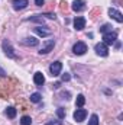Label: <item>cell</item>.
<instances>
[{
	"mask_svg": "<svg viewBox=\"0 0 123 125\" xmlns=\"http://www.w3.org/2000/svg\"><path fill=\"white\" fill-rule=\"evenodd\" d=\"M84 102H86V97H84L83 94H78V96H77V102H75V105H77L78 108H81V106L84 105Z\"/></svg>",
	"mask_w": 123,
	"mask_h": 125,
	"instance_id": "cell-16",
	"label": "cell"
},
{
	"mask_svg": "<svg viewBox=\"0 0 123 125\" xmlns=\"http://www.w3.org/2000/svg\"><path fill=\"white\" fill-rule=\"evenodd\" d=\"M1 47H3V51H4V54H6L9 58H16V55H15V51H13V47H12V44H10L7 39H6V41H3Z\"/></svg>",
	"mask_w": 123,
	"mask_h": 125,
	"instance_id": "cell-1",
	"label": "cell"
},
{
	"mask_svg": "<svg viewBox=\"0 0 123 125\" xmlns=\"http://www.w3.org/2000/svg\"><path fill=\"white\" fill-rule=\"evenodd\" d=\"M29 4L28 0H13V9L15 10H22Z\"/></svg>",
	"mask_w": 123,
	"mask_h": 125,
	"instance_id": "cell-9",
	"label": "cell"
},
{
	"mask_svg": "<svg viewBox=\"0 0 123 125\" xmlns=\"http://www.w3.org/2000/svg\"><path fill=\"white\" fill-rule=\"evenodd\" d=\"M0 76H1V77H6V71H4L1 67H0Z\"/></svg>",
	"mask_w": 123,
	"mask_h": 125,
	"instance_id": "cell-31",
	"label": "cell"
},
{
	"mask_svg": "<svg viewBox=\"0 0 123 125\" xmlns=\"http://www.w3.org/2000/svg\"><path fill=\"white\" fill-rule=\"evenodd\" d=\"M96 52H97L98 55H101V57H107V55H109L107 45H106L104 42H100V44H97V45H96Z\"/></svg>",
	"mask_w": 123,
	"mask_h": 125,
	"instance_id": "cell-6",
	"label": "cell"
},
{
	"mask_svg": "<svg viewBox=\"0 0 123 125\" xmlns=\"http://www.w3.org/2000/svg\"><path fill=\"white\" fill-rule=\"evenodd\" d=\"M112 28H113L112 25H109V23H104V25L100 28V32H101V33H107V32H112Z\"/></svg>",
	"mask_w": 123,
	"mask_h": 125,
	"instance_id": "cell-17",
	"label": "cell"
},
{
	"mask_svg": "<svg viewBox=\"0 0 123 125\" xmlns=\"http://www.w3.org/2000/svg\"><path fill=\"white\" fill-rule=\"evenodd\" d=\"M86 116H87V111H86V109H77V111L74 112V119H75L77 122L84 121Z\"/></svg>",
	"mask_w": 123,
	"mask_h": 125,
	"instance_id": "cell-8",
	"label": "cell"
},
{
	"mask_svg": "<svg viewBox=\"0 0 123 125\" xmlns=\"http://www.w3.org/2000/svg\"><path fill=\"white\" fill-rule=\"evenodd\" d=\"M54 7H55V3H54V1H51V3H49V6H48V10H52Z\"/></svg>",
	"mask_w": 123,
	"mask_h": 125,
	"instance_id": "cell-30",
	"label": "cell"
},
{
	"mask_svg": "<svg viewBox=\"0 0 123 125\" xmlns=\"http://www.w3.org/2000/svg\"><path fill=\"white\" fill-rule=\"evenodd\" d=\"M57 115H58L60 119H64V118H65V111H64L62 108H60V109L57 111Z\"/></svg>",
	"mask_w": 123,
	"mask_h": 125,
	"instance_id": "cell-23",
	"label": "cell"
},
{
	"mask_svg": "<svg viewBox=\"0 0 123 125\" xmlns=\"http://www.w3.org/2000/svg\"><path fill=\"white\" fill-rule=\"evenodd\" d=\"M86 51H87V45H86L84 42H77V44L72 47V52H74L75 55H83Z\"/></svg>",
	"mask_w": 123,
	"mask_h": 125,
	"instance_id": "cell-2",
	"label": "cell"
},
{
	"mask_svg": "<svg viewBox=\"0 0 123 125\" xmlns=\"http://www.w3.org/2000/svg\"><path fill=\"white\" fill-rule=\"evenodd\" d=\"M28 21H31V22H38V23H44V18H42L41 15H36V16H32V18H29Z\"/></svg>",
	"mask_w": 123,
	"mask_h": 125,
	"instance_id": "cell-18",
	"label": "cell"
},
{
	"mask_svg": "<svg viewBox=\"0 0 123 125\" xmlns=\"http://www.w3.org/2000/svg\"><path fill=\"white\" fill-rule=\"evenodd\" d=\"M98 13H100V9H94V10H93L91 13H90V18H91V19H96Z\"/></svg>",
	"mask_w": 123,
	"mask_h": 125,
	"instance_id": "cell-24",
	"label": "cell"
},
{
	"mask_svg": "<svg viewBox=\"0 0 123 125\" xmlns=\"http://www.w3.org/2000/svg\"><path fill=\"white\" fill-rule=\"evenodd\" d=\"M109 16L110 18H113L116 22H119V23H122L123 22V16L122 13L119 12V10H116V9H109Z\"/></svg>",
	"mask_w": 123,
	"mask_h": 125,
	"instance_id": "cell-7",
	"label": "cell"
},
{
	"mask_svg": "<svg viewBox=\"0 0 123 125\" xmlns=\"http://www.w3.org/2000/svg\"><path fill=\"white\" fill-rule=\"evenodd\" d=\"M84 9V1L83 0H74L72 1V10L74 12H81Z\"/></svg>",
	"mask_w": 123,
	"mask_h": 125,
	"instance_id": "cell-11",
	"label": "cell"
},
{
	"mask_svg": "<svg viewBox=\"0 0 123 125\" xmlns=\"http://www.w3.org/2000/svg\"><path fill=\"white\" fill-rule=\"evenodd\" d=\"M103 39H104V44L110 45V44H114L116 39H117V33L116 32H107V33H103Z\"/></svg>",
	"mask_w": 123,
	"mask_h": 125,
	"instance_id": "cell-4",
	"label": "cell"
},
{
	"mask_svg": "<svg viewBox=\"0 0 123 125\" xmlns=\"http://www.w3.org/2000/svg\"><path fill=\"white\" fill-rule=\"evenodd\" d=\"M71 79V76L68 74V73H65V74H62V82H68Z\"/></svg>",
	"mask_w": 123,
	"mask_h": 125,
	"instance_id": "cell-26",
	"label": "cell"
},
{
	"mask_svg": "<svg viewBox=\"0 0 123 125\" xmlns=\"http://www.w3.org/2000/svg\"><path fill=\"white\" fill-rule=\"evenodd\" d=\"M41 16H46V18H49V19H55V15H54V13H49V12H46V13H44V15H41Z\"/></svg>",
	"mask_w": 123,
	"mask_h": 125,
	"instance_id": "cell-25",
	"label": "cell"
},
{
	"mask_svg": "<svg viewBox=\"0 0 123 125\" xmlns=\"http://www.w3.org/2000/svg\"><path fill=\"white\" fill-rule=\"evenodd\" d=\"M61 70H62V62L61 61H54L49 65V71H51L52 76H60Z\"/></svg>",
	"mask_w": 123,
	"mask_h": 125,
	"instance_id": "cell-3",
	"label": "cell"
},
{
	"mask_svg": "<svg viewBox=\"0 0 123 125\" xmlns=\"http://www.w3.org/2000/svg\"><path fill=\"white\" fill-rule=\"evenodd\" d=\"M35 32H36L39 36H49V35H51V31L44 29L42 26H36V28H35Z\"/></svg>",
	"mask_w": 123,
	"mask_h": 125,
	"instance_id": "cell-15",
	"label": "cell"
},
{
	"mask_svg": "<svg viewBox=\"0 0 123 125\" xmlns=\"http://www.w3.org/2000/svg\"><path fill=\"white\" fill-rule=\"evenodd\" d=\"M46 125H62V122H61V121H54V122H52V121H49Z\"/></svg>",
	"mask_w": 123,
	"mask_h": 125,
	"instance_id": "cell-27",
	"label": "cell"
},
{
	"mask_svg": "<svg viewBox=\"0 0 123 125\" xmlns=\"http://www.w3.org/2000/svg\"><path fill=\"white\" fill-rule=\"evenodd\" d=\"M60 9H61V12H67L68 10V3L67 1H61L60 3Z\"/></svg>",
	"mask_w": 123,
	"mask_h": 125,
	"instance_id": "cell-22",
	"label": "cell"
},
{
	"mask_svg": "<svg viewBox=\"0 0 123 125\" xmlns=\"http://www.w3.org/2000/svg\"><path fill=\"white\" fill-rule=\"evenodd\" d=\"M60 86H61V83H60V82H57V83H54V87H55V89H58Z\"/></svg>",
	"mask_w": 123,
	"mask_h": 125,
	"instance_id": "cell-32",
	"label": "cell"
},
{
	"mask_svg": "<svg viewBox=\"0 0 123 125\" xmlns=\"http://www.w3.org/2000/svg\"><path fill=\"white\" fill-rule=\"evenodd\" d=\"M55 47V41L54 39H49V41H46L44 45H42V48H41V51H39V54H48L49 51H52V48Z\"/></svg>",
	"mask_w": 123,
	"mask_h": 125,
	"instance_id": "cell-5",
	"label": "cell"
},
{
	"mask_svg": "<svg viewBox=\"0 0 123 125\" xmlns=\"http://www.w3.org/2000/svg\"><path fill=\"white\" fill-rule=\"evenodd\" d=\"M22 44L23 45H28V47H36L38 45V39H35V38H25L23 41H22Z\"/></svg>",
	"mask_w": 123,
	"mask_h": 125,
	"instance_id": "cell-14",
	"label": "cell"
},
{
	"mask_svg": "<svg viewBox=\"0 0 123 125\" xmlns=\"http://www.w3.org/2000/svg\"><path fill=\"white\" fill-rule=\"evenodd\" d=\"M31 102H33V103H38V102H41V94L39 93H33L31 96Z\"/></svg>",
	"mask_w": 123,
	"mask_h": 125,
	"instance_id": "cell-21",
	"label": "cell"
},
{
	"mask_svg": "<svg viewBox=\"0 0 123 125\" xmlns=\"http://www.w3.org/2000/svg\"><path fill=\"white\" fill-rule=\"evenodd\" d=\"M33 82H35L38 86H42V84H44V82H45L44 74H42V73H35V76H33Z\"/></svg>",
	"mask_w": 123,
	"mask_h": 125,
	"instance_id": "cell-12",
	"label": "cell"
},
{
	"mask_svg": "<svg viewBox=\"0 0 123 125\" xmlns=\"http://www.w3.org/2000/svg\"><path fill=\"white\" fill-rule=\"evenodd\" d=\"M61 96H62V99H67V100L70 99V93H68V92H62Z\"/></svg>",
	"mask_w": 123,
	"mask_h": 125,
	"instance_id": "cell-28",
	"label": "cell"
},
{
	"mask_svg": "<svg viewBox=\"0 0 123 125\" xmlns=\"http://www.w3.org/2000/svg\"><path fill=\"white\" fill-rule=\"evenodd\" d=\"M4 114H6V116H7V118H10V119H13V118L16 116V114H18V111H16V108H13V106H9V108H6V111H4Z\"/></svg>",
	"mask_w": 123,
	"mask_h": 125,
	"instance_id": "cell-13",
	"label": "cell"
},
{
	"mask_svg": "<svg viewBox=\"0 0 123 125\" xmlns=\"http://www.w3.org/2000/svg\"><path fill=\"white\" fill-rule=\"evenodd\" d=\"M20 124L22 125H31L32 124V119H31V116H22V119H20Z\"/></svg>",
	"mask_w": 123,
	"mask_h": 125,
	"instance_id": "cell-19",
	"label": "cell"
},
{
	"mask_svg": "<svg viewBox=\"0 0 123 125\" xmlns=\"http://www.w3.org/2000/svg\"><path fill=\"white\" fill-rule=\"evenodd\" d=\"M35 3H36V6H44L45 0H35Z\"/></svg>",
	"mask_w": 123,
	"mask_h": 125,
	"instance_id": "cell-29",
	"label": "cell"
},
{
	"mask_svg": "<svg viewBox=\"0 0 123 125\" xmlns=\"http://www.w3.org/2000/svg\"><path fill=\"white\" fill-rule=\"evenodd\" d=\"M88 125H98V116L97 115H91V118L88 121Z\"/></svg>",
	"mask_w": 123,
	"mask_h": 125,
	"instance_id": "cell-20",
	"label": "cell"
},
{
	"mask_svg": "<svg viewBox=\"0 0 123 125\" xmlns=\"http://www.w3.org/2000/svg\"><path fill=\"white\" fill-rule=\"evenodd\" d=\"M84 26H86V19H84V18H81V16L75 18V21H74V28H75L77 31H81Z\"/></svg>",
	"mask_w": 123,
	"mask_h": 125,
	"instance_id": "cell-10",
	"label": "cell"
}]
</instances>
